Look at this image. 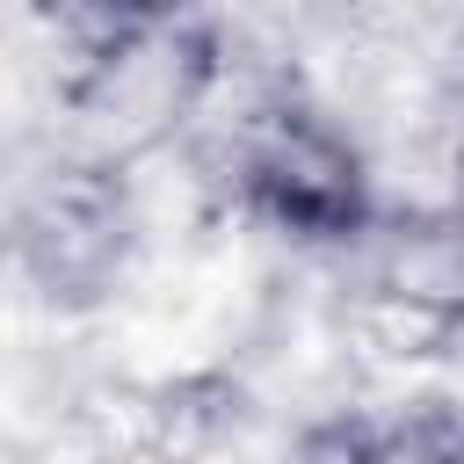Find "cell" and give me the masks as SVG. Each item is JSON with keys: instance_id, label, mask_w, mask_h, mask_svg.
Here are the masks:
<instances>
[{"instance_id": "obj_1", "label": "cell", "mask_w": 464, "mask_h": 464, "mask_svg": "<svg viewBox=\"0 0 464 464\" xmlns=\"http://www.w3.org/2000/svg\"><path fill=\"white\" fill-rule=\"evenodd\" d=\"M254 196L268 203L276 225L312 232V239H341V232H355V218H362L355 160H341V152L319 145V138H290V145L261 152V160H254Z\"/></svg>"}, {"instance_id": "obj_2", "label": "cell", "mask_w": 464, "mask_h": 464, "mask_svg": "<svg viewBox=\"0 0 464 464\" xmlns=\"http://www.w3.org/2000/svg\"><path fill=\"white\" fill-rule=\"evenodd\" d=\"M36 7H51L65 22H94V29H130V22L160 14L167 0H36Z\"/></svg>"}]
</instances>
